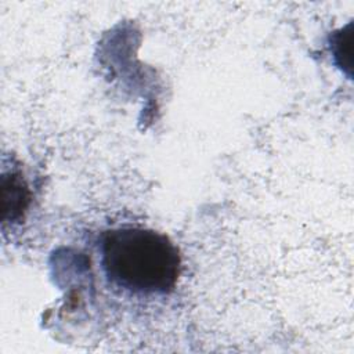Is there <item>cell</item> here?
Returning <instances> with one entry per match:
<instances>
[{
	"mask_svg": "<svg viewBox=\"0 0 354 354\" xmlns=\"http://www.w3.org/2000/svg\"><path fill=\"white\" fill-rule=\"evenodd\" d=\"M100 263L111 285L136 296L170 293L181 272V256L170 238L142 227L105 231Z\"/></svg>",
	"mask_w": 354,
	"mask_h": 354,
	"instance_id": "1",
	"label": "cell"
}]
</instances>
